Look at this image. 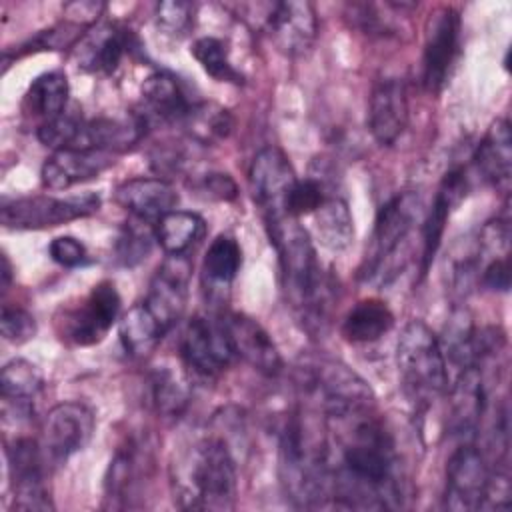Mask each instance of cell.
<instances>
[{
	"label": "cell",
	"instance_id": "cell-10",
	"mask_svg": "<svg viewBox=\"0 0 512 512\" xmlns=\"http://www.w3.org/2000/svg\"><path fill=\"white\" fill-rule=\"evenodd\" d=\"M8 476L16 510H52V498L46 486V454L34 438H14L6 448Z\"/></svg>",
	"mask_w": 512,
	"mask_h": 512
},
{
	"label": "cell",
	"instance_id": "cell-11",
	"mask_svg": "<svg viewBox=\"0 0 512 512\" xmlns=\"http://www.w3.org/2000/svg\"><path fill=\"white\" fill-rule=\"evenodd\" d=\"M248 180L254 204L258 206L264 224L290 216L286 202L298 178L288 156L280 148H262L250 164Z\"/></svg>",
	"mask_w": 512,
	"mask_h": 512
},
{
	"label": "cell",
	"instance_id": "cell-41",
	"mask_svg": "<svg viewBox=\"0 0 512 512\" xmlns=\"http://www.w3.org/2000/svg\"><path fill=\"white\" fill-rule=\"evenodd\" d=\"M0 328H2L4 340L12 342V344H24L30 338H34V334H36L34 316L28 310H24L16 304H8V302L2 306Z\"/></svg>",
	"mask_w": 512,
	"mask_h": 512
},
{
	"label": "cell",
	"instance_id": "cell-14",
	"mask_svg": "<svg viewBox=\"0 0 512 512\" xmlns=\"http://www.w3.org/2000/svg\"><path fill=\"white\" fill-rule=\"evenodd\" d=\"M490 466L480 448L462 442L446 462L444 508L454 512L480 510L490 482Z\"/></svg>",
	"mask_w": 512,
	"mask_h": 512
},
{
	"label": "cell",
	"instance_id": "cell-24",
	"mask_svg": "<svg viewBox=\"0 0 512 512\" xmlns=\"http://www.w3.org/2000/svg\"><path fill=\"white\" fill-rule=\"evenodd\" d=\"M142 94V114H138L144 124L148 122H184L190 108L194 106L178 82V78L170 72H152L140 88Z\"/></svg>",
	"mask_w": 512,
	"mask_h": 512
},
{
	"label": "cell",
	"instance_id": "cell-34",
	"mask_svg": "<svg viewBox=\"0 0 512 512\" xmlns=\"http://www.w3.org/2000/svg\"><path fill=\"white\" fill-rule=\"evenodd\" d=\"M242 266V248L236 238L220 234L212 240L204 254L202 272L204 276L218 286H228L240 272Z\"/></svg>",
	"mask_w": 512,
	"mask_h": 512
},
{
	"label": "cell",
	"instance_id": "cell-31",
	"mask_svg": "<svg viewBox=\"0 0 512 512\" xmlns=\"http://www.w3.org/2000/svg\"><path fill=\"white\" fill-rule=\"evenodd\" d=\"M124 350L134 358H144L160 344L166 330L144 302L134 304L118 324Z\"/></svg>",
	"mask_w": 512,
	"mask_h": 512
},
{
	"label": "cell",
	"instance_id": "cell-13",
	"mask_svg": "<svg viewBox=\"0 0 512 512\" xmlns=\"http://www.w3.org/2000/svg\"><path fill=\"white\" fill-rule=\"evenodd\" d=\"M94 412L82 402H60L42 422V450L50 464H62L84 450L94 436Z\"/></svg>",
	"mask_w": 512,
	"mask_h": 512
},
{
	"label": "cell",
	"instance_id": "cell-16",
	"mask_svg": "<svg viewBox=\"0 0 512 512\" xmlns=\"http://www.w3.org/2000/svg\"><path fill=\"white\" fill-rule=\"evenodd\" d=\"M264 30L286 56H304L318 36V14L312 2H274L264 18Z\"/></svg>",
	"mask_w": 512,
	"mask_h": 512
},
{
	"label": "cell",
	"instance_id": "cell-20",
	"mask_svg": "<svg viewBox=\"0 0 512 512\" xmlns=\"http://www.w3.org/2000/svg\"><path fill=\"white\" fill-rule=\"evenodd\" d=\"M114 156L96 148H64L52 152L40 170L42 186L50 190H68L102 174L114 164Z\"/></svg>",
	"mask_w": 512,
	"mask_h": 512
},
{
	"label": "cell",
	"instance_id": "cell-23",
	"mask_svg": "<svg viewBox=\"0 0 512 512\" xmlns=\"http://www.w3.org/2000/svg\"><path fill=\"white\" fill-rule=\"evenodd\" d=\"M114 200L136 220L156 224L164 214L176 210L178 192L164 178H130L116 188Z\"/></svg>",
	"mask_w": 512,
	"mask_h": 512
},
{
	"label": "cell",
	"instance_id": "cell-2",
	"mask_svg": "<svg viewBox=\"0 0 512 512\" xmlns=\"http://www.w3.org/2000/svg\"><path fill=\"white\" fill-rule=\"evenodd\" d=\"M264 226L270 244L278 254L282 288L290 306L298 312L310 332L322 330L328 316L332 284L322 270L308 230L292 216H284Z\"/></svg>",
	"mask_w": 512,
	"mask_h": 512
},
{
	"label": "cell",
	"instance_id": "cell-36",
	"mask_svg": "<svg viewBox=\"0 0 512 512\" xmlns=\"http://www.w3.org/2000/svg\"><path fill=\"white\" fill-rule=\"evenodd\" d=\"M190 54L202 66V70L208 76H212L214 80L230 82V84L242 82L240 70L230 60L228 46L220 38H216V36L196 38L190 46Z\"/></svg>",
	"mask_w": 512,
	"mask_h": 512
},
{
	"label": "cell",
	"instance_id": "cell-22",
	"mask_svg": "<svg viewBox=\"0 0 512 512\" xmlns=\"http://www.w3.org/2000/svg\"><path fill=\"white\" fill-rule=\"evenodd\" d=\"M132 48V34L130 30L106 22L98 24L96 28L88 30L78 48H76V62L78 68L90 74H114L122 62V58Z\"/></svg>",
	"mask_w": 512,
	"mask_h": 512
},
{
	"label": "cell",
	"instance_id": "cell-33",
	"mask_svg": "<svg viewBox=\"0 0 512 512\" xmlns=\"http://www.w3.org/2000/svg\"><path fill=\"white\" fill-rule=\"evenodd\" d=\"M206 234V222L190 210H172L154 224V236L166 254H186Z\"/></svg>",
	"mask_w": 512,
	"mask_h": 512
},
{
	"label": "cell",
	"instance_id": "cell-6",
	"mask_svg": "<svg viewBox=\"0 0 512 512\" xmlns=\"http://www.w3.org/2000/svg\"><path fill=\"white\" fill-rule=\"evenodd\" d=\"M420 214L422 198L416 190L398 192L378 208L360 266L362 280L386 284L404 268L398 252H402L408 236L420 222Z\"/></svg>",
	"mask_w": 512,
	"mask_h": 512
},
{
	"label": "cell",
	"instance_id": "cell-44",
	"mask_svg": "<svg viewBox=\"0 0 512 512\" xmlns=\"http://www.w3.org/2000/svg\"><path fill=\"white\" fill-rule=\"evenodd\" d=\"M200 188H202V192H206L208 198H214V200L228 202V200H234L238 196L236 182L228 174H222V172L206 174L202 178Z\"/></svg>",
	"mask_w": 512,
	"mask_h": 512
},
{
	"label": "cell",
	"instance_id": "cell-4",
	"mask_svg": "<svg viewBox=\"0 0 512 512\" xmlns=\"http://www.w3.org/2000/svg\"><path fill=\"white\" fill-rule=\"evenodd\" d=\"M174 500L184 510L224 512L236 506V460L222 438L206 436L172 464Z\"/></svg>",
	"mask_w": 512,
	"mask_h": 512
},
{
	"label": "cell",
	"instance_id": "cell-35",
	"mask_svg": "<svg viewBox=\"0 0 512 512\" xmlns=\"http://www.w3.org/2000/svg\"><path fill=\"white\" fill-rule=\"evenodd\" d=\"M152 404L158 414L178 416L184 412L190 400L188 382L168 366L156 368L150 378Z\"/></svg>",
	"mask_w": 512,
	"mask_h": 512
},
{
	"label": "cell",
	"instance_id": "cell-45",
	"mask_svg": "<svg viewBox=\"0 0 512 512\" xmlns=\"http://www.w3.org/2000/svg\"><path fill=\"white\" fill-rule=\"evenodd\" d=\"M10 262H8V258L6 256H2V280H4V290L8 288V282H10Z\"/></svg>",
	"mask_w": 512,
	"mask_h": 512
},
{
	"label": "cell",
	"instance_id": "cell-5",
	"mask_svg": "<svg viewBox=\"0 0 512 512\" xmlns=\"http://www.w3.org/2000/svg\"><path fill=\"white\" fill-rule=\"evenodd\" d=\"M402 390L416 408H428L448 390L450 372L440 338L422 320H410L396 342Z\"/></svg>",
	"mask_w": 512,
	"mask_h": 512
},
{
	"label": "cell",
	"instance_id": "cell-8",
	"mask_svg": "<svg viewBox=\"0 0 512 512\" xmlns=\"http://www.w3.org/2000/svg\"><path fill=\"white\" fill-rule=\"evenodd\" d=\"M310 390L318 398L326 420H342L374 410L368 382L340 360L324 358L310 366Z\"/></svg>",
	"mask_w": 512,
	"mask_h": 512
},
{
	"label": "cell",
	"instance_id": "cell-32",
	"mask_svg": "<svg viewBox=\"0 0 512 512\" xmlns=\"http://www.w3.org/2000/svg\"><path fill=\"white\" fill-rule=\"evenodd\" d=\"M314 216V228L320 244L332 252L346 250L354 240V218L350 206L340 196H326Z\"/></svg>",
	"mask_w": 512,
	"mask_h": 512
},
{
	"label": "cell",
	"instance_id": "cell-7",
	"mask_svg": "<svg viewBox=\"0 0 512 512\" xmlns=\"http://www.w3.org/2000/svg\"><path fill=\"white\" fill-rule=\"evenodd\" d=\"M120 294L110 280H102L74 304H62L54 316L60 340L72 346H92L104 340L120 314Z\"/></svg>",
	"mask_w": 512,
	"mask_h": 512
},
{
	"label": "cell",
	"instance_id": "cell-26",
	"mask_svg": "<svg viewBox=\"0 0 512 512\" xmlns=\"http://www.w3.org/2000/svg\"><path fill=\"white\" fill-rule=\"evenodd\" d=\"M144 130L146 124L138 114L126 118L100 116L94 120H84L76 148H96L110 154H120L130 150L142 138Z\"/></svg>",
	"mask_w": 512,
	"mask_h": 512
},
{
	"label": "cell",
	"instance_id": "cell-38",
	"mask_svg": "<svg viewBox=\"0 0 512 512\" xmlns=\"http://www.w3.org/2000/svg\"><path fill=\"white\" fill-rule=\"evenodd\" d=\"M156 28L172 38H182L194 20V4L182 0L158 2L154 10Z\"/></svg>",
	"mask_w": 512,
	"mask_h": 512
},
{
	"label": "cell",
	"instance_id": "cell-25",
	"mask_svg": "<svg viewBox=\"0 0 512 512\" xmlns=\"http://www.w3.org/2000/svg\"><path fill=\"white\" fill-rule=\"evenodd\" d=\"M472 160L484 182L498 190H508L512 174V134L508 120L498 118L488 128Z\"/></svg>",
	"mask_w": 512,
	"mask_h": 512
},
{
	"label": "cell",
	"instance_id": "cell-37",
	"mask_svg": "<svg viewBox=\"0 0 512 512\" xmlns=\"http://www.w3.org/2000/svg\"><path fill=\"white\" fill-rule=\"evenodd\" d=\"M182 124L188 128L192 138H196L202 144H212V142L224 140L230 134L232 116L226 108L218 104L200 102L190 108Z\"/></svg>",
	"mask_w": 512,
	"mask_h": 512
},
{
	"label": "cell",
	"instance_id": "cell-39",
	"mask_svg": "<svg viewBox=\"0 0 512 512\" xmlns=\"http://www.w3.org/2000/svg\"><path fill=\"white\" fill-rule=\"evenodd\" d=\"M326 190L320 178L310 176L304 180H296L286 202V210L292 218H300L306 214H314L318 206L326 200Z\"/></svg>",
	"mask_w": 512,
	"mask_h": 512
},
{
	"label": "cell",
	"instance_id": "cell-30",
	"mask_svg": "<svg viewBox=\"0 0 512 512\" xmlns=\"http://www.w3.org/2000/svg\"><path fill=\"white\" fill-rule=\"evenodd\" d=\"M394 326V314L380 298H364L356 302L342 320V336L352 344H368L380 340Z\"/></svg>",
	"mask_w": 512,
	"mask_h": 512
},
{
	"label": "cell",
	"instance_id": "cell-29",
	"mask_svg": "<svg viewBox=\"0 0 512 512\" xmlns=\"http://www.w3.org/2000/svg\"><path fill=\"white\" fill-rule=\"evenodd\" d=\"M42 384V374L32 362L24 358L6 362L0 374L2 412L14 410L18 416H30L32 402L40 394Z\"/></svg>",
	"mask_w": 512,
	"mask_h": 512
},
{
	"label": "cell",
	"instance_id": "cell-18",
	"mask_svg": "<svg viewBox=\"0 0 512 512\" xmlns=\"http://www.w3.org/2000/svg\"><path fill=\"white\" fill-rule=\"evenodd\" d=\"M408 126V94L402 78H380L368 102V128L380 146H392Z\"/></svg>",
	"mask_w": 512,
	"mask_h": 512
},
{
	"label": "cell",
	"instance_id": "cell-19",
	"mask_svg": "<svg viewBox=\"0 0 512 512\" xmlns=\"http://www.w3.org/2000/svg\"><path fill=\"white\" fill-rule=\"evenodd\" d=\"M468 192V176L462 166L450 168L432 200V206L422 220L420 226V240H422V252H420V272L426 274L444 236L446 222L452 214V210L466 198Z\"/></svg>",
	"mask_w": 512,
	"mask_h": 512
},
{
	"label": "cell",
	"instance_id": "cell-17",
	"mask_svg": "<svg viewBox=\"0 0 512 512\" xmlns=\"http://www.w3.org/2000/svg\"><path fill=\"white\" fill-rule=\"evenodd\" d=\"M190 270V262L184 258V254H168V258L162 262V266H158L156 274L152 276L148 294L142 300L166 332L172 330L184 314Z\"/></svg>",
	"mask_w": 512,
	"mask_h": 512
},
{
	"label": "cell",
	"instance_id": "cell-12",
	"mask_svg": "<svg viewBox=\"0 0 512 512\" xmlns=\"http://www.w3.org/2000/svg\"><path fill=\"white\" fill-rule=\"evenodd\" d=\"M180 356L200 376H218L224 372L234 362L236 352L222 318H190L180 336Z\"/></svg>",
	"mask_w": 512,
	"mask_h": 512
},
{
	"label": "cell",
	"instance_id": "cell-42",
	"mask_svg": "<svg viewBox=\"0 0 512 512\" xmlns=\"http://www.w3.org/2000/svg\"><path fill=\"white\" fill-rule=\"evenodd\" d=\"M50 258L64 268H78L90 262L86 246L74 236H58L48 246Z\"/></svg>",
	"mask_w": 512,
	"mask_h": 512
},
{
	"label": "cell",
	"instance_id": "cell-1",
	"mask_svg": "<svg viewBox=\"0 0 512 512\" xmlns=\"http://www.w3.org/2000/svg\"><path fill=\"white\" fill-rule=\"evenodd\" d=\"M338 460L332 468V500L348 510H392L402 506L400 458L394 438L374 416V410L342 420Z\"/></svg>",
	"mask_w": 512,
	"mask_h": 512
},
{
	"label": "cell",
	"instance_id": "cell-9",
	"mask_svg": "<svg viewBox=\"0 0 512 512\" xmlns=\"http://www.w3.org/2000/svg\"><path fill=\"white\" fill-rule=\"evenodd\" d=\"M100 196L84 192L76 196H22L2 202L0 220L10 230H44L78 218L92 216L100 210Z\"/></svg>",
	"mask_w": 512,
	"mask_h": 512
},
{
	"label": "cell",
	"instance_id": "cell-3",
	"mask_svg": "<svg viewBox=\"0 0 512 512\" xmlns=\"http://www.w3.org/2000/svg\"><path fill=\"white\" fill-rule=\"evenodd\" d=\"M278 474L286 498L296 508H322L332 500L330 446L308 416L292 412L282 426Z\"/></svg>",
	"mask_w": 512,
	"mask_h": 512
},
{
	"label": "cell",
	"instance_id": "cell-27",
	"mask_svg": "<svg viewBox=\"0 0 512 512\" xmlns=\"http://www.w3.org/2000/svg\"><path fill=\"white\" fill-rule=\"evenodd\" d=\"M142 454L134 440H126L112 456L104 476V500L108 508H126L136 498L142 476Z\"/></svg>",
	"mask_w": 512,
	"mask_h": 512
},
{
	"label": "cell",
	"instance_id": "cell-40",
	"mask_svg": "<svg viewBox=\"0 0 512 512\" xmlns=\"http://www.w3.org/2000/svg\"><path fill=\"white\" fill-rule=\"evenodd\" d=\"M150 246H152V242H150V232L146 230V226L142 228V226L126 224L116 242V258L124 266H132L148 256Z\"/></svg>",
	"mask_w": 512,
	"mask_h": 512
},
{
	"label": "cell",
	"instance_id": "cell-28",
	"mask_svg": "<svg viewBox=\"0 0 512 512\" xmlns=\"http://www.w3.org/2000/svg\"><path fill=\"white\" fill-rule=\"evenodd\" d=\"M68 96L70 86L66 74L60 70L44 72L30 82L22 98V112L28 118L40 120L42 126L66 112Z\"/></svg>",
	"mask_w": 512,
	"mask_h": 512
},
{
	"label": "cell",
	"instance_id": "cell-15",
	"mask_svg": "<svg viewBox=\"0 0 512 512\" xmlns=\"http://www.w3.org/2000/svg\"><path fill=\"white\" fill-rule=\"evenodd\" d=\"M460 12L452 6L436 8L424 34L422 82L428 92H440L446 84L460 46Z\"/></svg>",
	"mask_w": 512,
	"mask_h": 512
},
{
	"label": "cell",
	"instance_id": "cell-21",
	"mask_svg": "<svg viewBox=\"0 0 512 512\" xmlns=\"http://www.w3.org/2000/svg\"><path fill=\"white\" fill-rule=\"evenodd\" d=\"M226 332L232 340L236 356L264 376H278L282 370V356L270 334L250 316L228 312L222 316Z\"/></svg>",
	"mask_w": 512,
	"mask_h": 512
},
{
	"label": "cell",
	"instance_id": "cell-43",
	"mask_svg": "<svg viewBox=\"0 0 512 512\" xmlns=\"http://www.w3.org/2000/svg\"><path fill=\"white\" fill-rule=\"evenodd\" d=\"M478 278L490 290L508 292V288H510V258L508 256L490 258Z\"/></svg>",
	"mask_w": 512,
	"mask_h": 512
}]
</instances>
